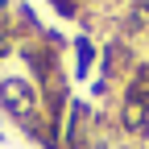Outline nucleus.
<instances>
[{"mask_svg": "<svg viewBox=\"0 0 149 149\" xmlns=\"http://www.w3.org/2000/svg\"><path fill=\"white\" fill-rule=\"evenodd\" d=\"M0 104H4L13 116H29L33 112V87L29 83H21V79H8V83H0Z\"/></svg>", "mask_w": 149, "mask_h": 149, "instance_id": "nucleus-1", "label": "nucleus"}, {"mask_svg": "<svg viewBox=\"0 0 149 149\" xmlns=\"http://www.w3.org/2000/svg\"><path fill=\"white\" fill-rule=\"evenodd\" d=\"M133 21L137 25H149V0H137V4H133Z\"/></svg>", "mask_w": 149, "mask_h": 149, "instance_id": "nucleus-2", "label": "nucleus"}]
</instances>
